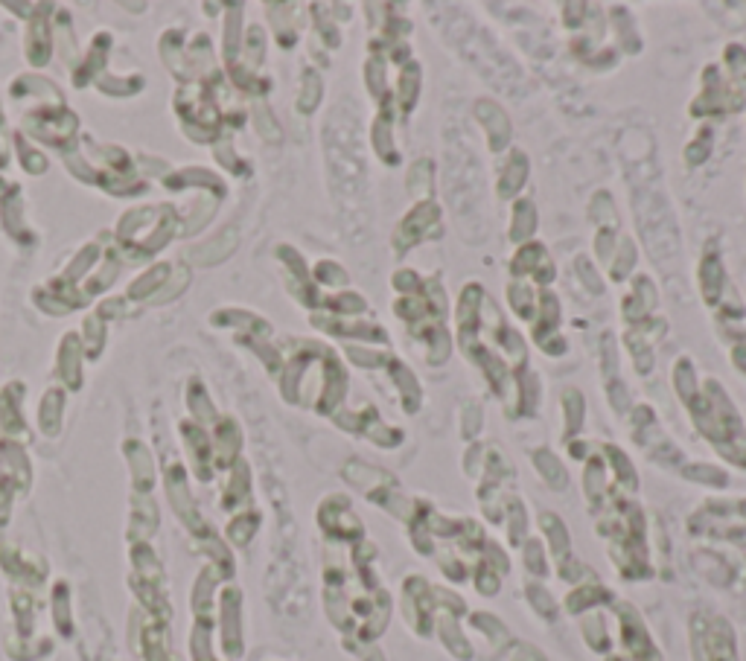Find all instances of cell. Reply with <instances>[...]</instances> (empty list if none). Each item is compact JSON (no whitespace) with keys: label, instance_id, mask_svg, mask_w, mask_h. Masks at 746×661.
Returning <instances> with one entry per match:
<instances>
[{"label":"cell","instance_id":"ac0fdd59","mask_svg":"<svg viewBox=\"0 0 746 661\" xmlns=\"http://www.w3.org/2000/svg\"><path fill=\"white\" fill-rule=\"evenodd\" d=\"M563 405H566V431H569V437H575L577 429H580V420H583V397L569 388L563 394Z\"/></svg>","mask_w":746,"mask_h":661},{"label":"cell","instance_id":"6da1fadb","mask_svg":"<svg viewBox=\"0 0 746 661\" xmlns=\"http://www.w3.org/2000/svg\"><path fill=\"white\" fill-rule=\"evenodd\" d=\"M449 15V27H441L443 35L452 38V44L458 47V53L470 62V65L499 91H508V94H519V82H522V73L519 67L513 65L508 53H502V47H496V41L484 30H478L473 24V18H467L461 9L455 6H443Z\"/></svg>","mask_w":746,"mask_h":661},{"label":"cell","instance_id":"52a82bcc","mask_svg":"<svg viewBox=\"0 0 746 661\" xmlns=\"http://www.w3.org/2000/svg\"><path fill=\"white\" fill-rule=\"evenodd\" d=\"M373 149L382 158V164H400V155H397V146H394V134H391V105H388V97L382 100V111L373 120Z\"/></svg>","mask_w":746,"mask_h":661},{"label":"cell","instance_id":"4fadbf2b","mask_svg":"<svg viewBox=\"0 0 746 661\" xmlns=\"http://www.w3.org/2000/svg\"><path fill=\"white\" fill-rule=\"evenodd\" d=\"M508 303L513 306V312L525 321H534L537 315V298L525 283H510L508 286Z\"/></svg>","mask_w":746,"mask_h":661},{"label":"cell","instance_id":"7a4b0ae2","mask_svg":"<svg viewBox=\"0 0 746 661\" xmlns=\"http://www.w3.org/2000/svg\"><path fill=\"white\" fill-rule=\"evenodd\" d=\"M636 222H639V233L645 239L647 254L653 263L668 265L671 260H677V222H674V213H671L662 190H656L650 184H642V190H636Z\"/></svg>","mask_w":746,"mask_h":661},{"label":"cell","instance_id":"277c9868","mask_svg":"<svg viewBox=\"0 0 746 661\" xmlns=\"http://www.w3.org/2000/svg\"><path fill=\"white\" fill-rule=\"evenodd\" d=\"M475 120L481 123V129L487 132V143L493 152H502L510 143V120L508 114L496 105L493 100L475 102Z\"/></svg>","mask_w":746,"mask_h":661},{"label":"cell","instance_id":"7c38bea8","mask_svg":"<svg viewBox=\"0 0 746 661\" xmlns=\"http://www.w3.org/2000/svg\"><path fill=\"white\" fill-rule=\"evenodd\" d=\"M545 260H548V257H545L543 245L531 242V245H522V248L516 251V257H513V263H510V271H513L516 277H522V274H537Z\"/></svg>","mask_w":746,"mask_h":661},{"label":"cell","instance_id":"ffe728a7","mask_svg":"<svg viewBox=\"0 0 746 661\" xmlns=\"http://www.w3.org/2000/svg\"><path fill=\"white\" fill-rule=\"evenodd\" d=\"M601 367H604V379L612 382L618 379V347H615V338L612 335H604L601 341Z\"/></svg>","mask_w":746,"mask_h":661},{"label":"cell","instance_id":"603a6c76","mask_svg":"<svg viewBox=\"0 0 746 661\" xmlns=\"http://www.w3.org/2000/svg\"><path fill=\"white\" fill-rule=\"evenodd\" d=\"M732 359H735V364L741 367L746 373V344H741V347H735V353H732Z\"/></svg>","mask_w":746,"mask_h":661},{"label":"cell","instance_id":"5b68a950","mask_svg":"<svg viewBox=\"0 0 746 661\" xmlns=\"http://www.w3.org/2000/svg\"><path fill=\"white\" fill-rule=\"evenodd\" d=\"M656 303H659V295H656V286L650 283V277H636L633 292L621 303V312H624V318L630 324H642V321H647V315L653 312Z\"/></svg>","mask_w":746,"mask_h":661},{"label":"cell","instance_id":"d6986e66","mask_svg":"<svg viewBox=\"0 0 746 661\" xmlns=\"http://www.w3.org/2000/svg\"><path fill=\"white\" fill-rule=\"evenodd\" d=\"M633 263H636V245L630 239H624L621 248H618V257L612 263V280H624L630 274Z\"/></svg>","mask_w":746,"mask_h":661},{"label":"cell","instance_id":"9c48e42d","mask_svg":"<svg viewBox=\"0 0 746 661\" xmlns=\"http://www.w3.org/2000/svg\"><path fill=\"white\" fill-rule=\"evenodd\" d=\"M388 373H391V379L400 385V394H403V405H406L408 414H414L417 408H420V402H423V394H420V385H417V376L408 370L406 364L397 362V359H388Z\"/></svg>","mask_w":746,"mask_h":661},{"label":"cell","instance_id":"8992f818","mask_svg":"<svg viewBox=\"0 0 746 661\" xmlns=\"http://www.w3.org/2000/svg\"><path fill=\"white\" fill-rule=\"evenodd\" d=\"M700 289H703V298H706L709 306H720L723 289H726V274H723L720 254L714 251V245L706 248L703 263H700Z\"/></svg>","mask_w":746,"mask_h":661},{"label":"cell","instance_id":"44dd1931","mask_svg":"<svg viewBox=\"0 0 746 661\" xmlns=\"http://www.w3.org/2000/svg\"><path fill=\"white\" fill-rule=\"evenodd\" d=\"M575 268H577V277L586 283V289H589V292L604 295V283L598 280V274H592V265H589V260H583V257H580V260L575 263Z\"/></svg>","mask_w":746,"mask_h":661},{"label":"cell","instance_id":"9a60e30c","mask_svg":"<svg viewBox=\"0 0 746 661\" xmlns=\"http://www.w3.org/2000/svg\"><path fill=\"white\" fill-rule=\"evenodd\" d=\"M534 461H537V466H540V472H543L545 478L551 481V487H566V469L560 466V461L548 452V449H540L537 455H534Z\"/></svg>","mask_w":746,"mask_h":661},{"label":"cell","instance_id":"2e32d148","mask_svg":"<svg viewBox=\"0 0 746 661\" xmlns=\"http://www.w3.org/2000/svg\"><path fill=\"white\" fill-rule=\"evenodd\" d=\"M709 155H712V132L703 129V132L697 134V137L685 146V164L700 166Z\"/></svg>","mask_w":746,"mask_h":661},{"label":"cell","instance_id":"e0dca14e","mask_svg":"<svg viewBox=\"0 0 746 661\" xmlns=\"http://www.w3.org/2000/svg\"><path fill=\"white\" fill-rule=\"evenodd\" d=\"M365 79H368V88H371L373 100H385V59L373 56L368 67H365Z\"/></svg>","mask_w":746,"mask_h":661},{"label":"cell","instance_id":"7402d4cb","mask_svg":"<svg viewBox=\"0 0 746 661\" xmlns=\"http://www.w3.org/2000/svg\"><path fill=\"white\" fill-rule=\"evenodd\" d=\"M475 411V402L467 405V411H464V437H475V426L481 429V411L473 414Z\"/></svg>","mask_w":746,"mask_h":661},{"label":"cell","instance_id":"5bb4252c","mask_svg":"<svg viewBox=\"0 0 746 661\" xmlns=\"http://www.w3.org/2000/svg\"><path fill=\"white\" fill-rule=\"evenodd\" d=\"M426 172H432V164L429 161H417V164L408 169V193L411 196H417L420 201L429 199V193H432V181L426 178Z\"/></svg>","mask_w":746,"mask_h":661},{"label":"cell","instance_id":"ba28073f","mask_svg":"<svg viewBox=\"0 0 746 661\" xmlns=\"http://www.w3.org/2000/svg\"><path fill=\"white\" fill-rule=\"evenodd\" d=\"M528 181V155L513 149L508 155V161L502 164V172H499V196L502 199H513Z\"/></svg>","mask_w":746,"mask_h":661},{"label":"cell","instance_id":"3957f363","mask_svg":"<svg viewBox=\"0 0 746 661\" xmlns=\"http://www.w3.org/2000/svg\"><path fill=\"white\" fill-rule=\"evenodd\" d=\"M438 233H441V210H438V204L432 199L417 201L406 213V219L400 222L397 233H394V251L406 254L417 242H423L429 236H438Z\"/></svg>","mask_w":746,"mask_h":661},{"label":"cell","instance_id":"30bf717a","mask_svg":"<svg viewBox=\"0 0 746 661\" xmlns=\"http://www.w3.org/2000/svg\"><path fill=\"white\" fill-rule=\"evenodd\" d=\"M537 231V210L528 199H519L513 204V228H510V239L516 245H525V239Z\"/></svg>","mask_w":746,"mask_h":661},{"label":"cell","instance_id":"8fae6325","mask_svg":"<svg viewBox=\"0 0 746 661\" xmlns=\"http://www.w3.org/2000/svg\"><path fill=\"white\" fill-rule=\"evenodd\" d=\"M417 94H420V65L417 62H408L400 73V91H397V102H400V111L403 114H411L414 111V102H417Z\"/></svg>","mask_w":746,"mask_h":661}]
</instances>
